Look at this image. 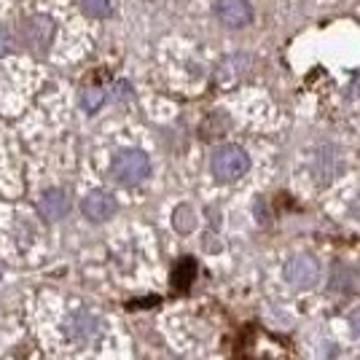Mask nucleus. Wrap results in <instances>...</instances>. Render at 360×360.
<instances>
[{
    "label": "nucleus",
    "instance_id": "nucleus-1",
    "mask_svg": "<svg viewBox=\"0 0 360 360\" xmlns=\"http://www.w3.org/2000/svg\"><path fill=\"white\" fill-rule=\"evenodd\" d=\"M210 169L215 180L221 183H234L248 175L250 169V156L248 150L242 146H234V143H226L221 148L212 150V159H210Z\"/></svg>",
    "mask_w": 360,
    "mask_h": 360
},
{
    "label": "nucleus",
    "instance_id": "nucleus-2",
    "mask_svg": "<svg viewBox=\"0 0 360 360\" xmlns=\"http://www.w3.org/2000/svg\"><path fill=\"white\" fill-rule=\"evenodd\" d=\"M285 283L296 290H315L320 283H323V266L315 255L309 253H299L293 258L285 261Z\"/></svg>",
    "mask_w": 360,
    "mask_h": 360
},
{
    "label": "nucleus",
    "instance_id": "nucleus-3",
    "mask_svg": "<svg viewBox=\"0 0 360 360\" xmlns=\"http://www.w3.org/2000/svg\"><path fill=\"white\" fill-rule=\"evenodd\" d=\"M113 178L119 180L121 186H137L143 180H148L150 175V159L137 148H127L116 153L113 165H110Z\"/></svg>",
    "mask_w": 360,
    "mask_h": 360
},
{
    "label": "nucleus",
    "instance_id": "nucleus-4",
    "mask_svg": "<svg viewBox=\"0 0 360 360\" xmlns=\"http://www.w3.org/2000/svg\"><path fill=\"white\" fill-rule=\"evenodd\" d=\"M215 16L229 30H245L248 25H253V6L250 0H218Z\"/></svg>",
    "mask_w": 360,
    "mask_h": 360
},
{
    "label": "nucleus",
    "instance_id": "nucleus-5",
    "mask_svg": "<svg viewBox=\"0 0 360 360\" xmlns=\"http://www.w3.org/2000/svg\"><path fill=\"white\" fill-rule=\"evenodd\" d=\"M116 199L108 194V191H91V194H86V199L81 202V212L89 218V221H94V224H105V221H110L113 215H116Z\"/></svg>",
    "mask_w": 360,
    "mask_h": 360
},
{
    "label": "nucleus",
    "instance_id": "nucleus-6",
    "mask_svg": "<svg viewBox=\"0 0 360 360\" xmlns=\"http://www.w3.org/2000/svg\"><path fill=\"white\" fill-rule=\"evenodd\" d=\"M25 27H27L25 30L27 46L35 49L38 54H44L46 49H49V44H51V38H54V22L49 16H32Z\"/></svg>",
    "mask_w": 360,
    "mask_h": 360
},
{
    "label": "nucleus",
    "instance_id": "nucleus-7",
    "mask_svg": "<svg viewBox=\"0 0 360 360\" xmlns=\"http://www.w3.org/2000/svg\"><path fill=\"white\" fill-rule=\"evenodd\" d=\"M68 210H70V196L65 194L62 188H51V191H46L41 196V212L49 221H60V218L68 215Z\"/></svg>",
    "mask_w": 360,
    "mask_h": 360
},
{
    "label": "nucleus",
    "instance_id": "nucleus-8",
    "mask_svg": "<svg viewBox=\"0 0 360 360\" xmlns=\"http://www.w3.org/2000/svg\"><path fill=\"white\" fill-rule=\"evenodd\" d=\"M68 330L78 336V339H91V336H97V330H100V320L91 315V312H75L70 320H68Z\"/></svg>",
    "mask_w": 360,
    "mask_h": 360
},
{
    "label": "nucleus",
    "instance_id": "nucleus-9",
    "mask_svg": "<svg viewBox=\"0 0 360 360\" xmlns=\"http://www.w3.org/2000/svg\"><path fill=\"white\" fill-rule=\"evenodd\" d=\"M194 271H196L194 258H183L178 266H175V277H172V283H175L178 288H188V283L194 280Z\"/></svg>",
    "mask_w": 360,
    "mask_h": 360
},
{
    "label": "nucleus",
    "instance_id": "nucleus-10",
    "mask_svg": "<svg viewBox=\"0 0 360 360\" xmlns=\"http://www.w3.org/2000/svg\"><path fill=\"white\" fill-rule=\"evenodd\" d=\"M194 226H196V215H194V210H191L188 205H183V207H178V210H175V229H178V231L188 234Z\"/></svg>",
    "mask_w": 360,
    "mask_h": 360
},
{
    "label": "nucleus",
    "instance_id": "nucleus-11",
    "mask_svg": "<svg viewBox=\"0 0 360 360\" xmlns=\"http://www.w3.org/2000/svg\"><path fill=\"white\" fill-rule=\"evenodd\" d=\"M78 6L89 16H97V19L110 16V0H78Z\"/></svg>",
    "mask_w": 360,
    "mask_h": 360
},
{
    "label": "nucleus",
    "instance_id": "nucleus-12",
    "mask_svg": "<svg viewBox=\"0 0 360 360\" xmlns=\"http://www.w3.org/2000/svg\"><path fill=\"white\" fill-rule=\"evenodd\" d=\"M103 103H105V91L103 89H86L84 97H81V105H84V110H89V113L100 110Z\"/></svg>",
    "mask_w": 360,
    "mask_h": 360
},
{
    "label": "nucleus",
    "instance_id": "nucleus-13",
    "mask_svg": "<svg viewBox=\"0 0 360 360\" xmlns=\"http://www.w3.org/2000/svg\"><path fill=\"white\" fill-rule=\"evenodd\" d=\"M11 51H14V38L0 27V57H6V54H11Z\"/></svg>",
    "mask_w": 360,
    "mask_h": 360
},
{
    "label": "nucleus",
    "instance_id": "nucleus-14",
    "mask_svg": "<svg viewBox=\"0 0 360 360\" xmlns=\"http://www.w3.org/2000/svg\"><path fill=\"white\" fill-rule=\"evenodd\" d=\"M349 328H352V333L355 336H360V307L349 315Z\"/></svg>",
    "mask_w": 360,
    "mask_h": 360
}]
</instances>
